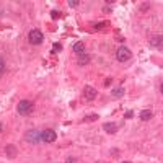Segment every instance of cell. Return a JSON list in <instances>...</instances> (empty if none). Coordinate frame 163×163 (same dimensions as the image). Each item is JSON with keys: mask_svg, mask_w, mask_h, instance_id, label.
<instances>
[{"mask_svg": "<svg viewBox=\"0 0 163 163\" xmlns=\"http://www.w3.org/2000/svg\"><path fill=\"white\" fill-rule=\"evenodd\" d=\"M18 113L21 114V116H28V114L33 113V109H34V104L31 103V101H28V99H23V101H20L18 103Z\"/></svg>", "mask_w": 163, "mask_h": 163, "instance_id": "1", "label": "cell"}, {"mask_svg": "<svg viewBox=\"0 0 163 163\" xmlns=\"http://www.w3.org/2000/svg\"><path fill=\"white\" fill-rule=\"evenodd\" d=\"M131 57H132V52H131V49H127L126 46H121L119 49L116 51V59L119 60V62H127Z\"/></svg>", "mask_w": 163, "mask_h": 163, "instance_id": "2", "label": "cell"}, {"mask_svg": "<svg viewBox=\"0 0 163 163\" xmlns=\"http://www.w3.org/2000/svg\"><path fill=\"white\" fill-rule=\"evenodd\" d=\"M28 39H29V43L31 44H41L43 43V39H44V36H43V33L39 31V29H33V31H29Z\"/></svg>", "mask_w": 163, "mask_h": 163, "instance_id": "3", "label": "cell"}, {"mask_svg": "<svg viewBox=\"0 0 163 163\" xmlns=\"http://www.w3.org/2000/svg\"><path fill=\"white\" fill-rule=\"evenodd\" d=\"M56 139H57V134H56V131H52V129H46V131L41 132V140L43 142L52 144V142H56Z\"/></svg>", "mask_w": 163, "mask_h": 163, "instance_id": "4", "label": "cell"}, {"mask_svg": "<svg viewBox=\"0 0 163 163\" xmlns=\"http://www.w3.org/2000/svg\"><path fill=\"white\" fill-rule=\"evenodd\" d=\"M26 140L28 142H33V144H38V142H41V132H38V131H29V132H26Z\"/></svg>", "mask_w": 163, "mask_h": 163, "instance_id": "5", "label": "cell"}, {"mask_svg": "<svg viewBox=\"0 0 163 163\" xmlns=\"http://www.w3.org/2000/svg\"><path fill=\"white\" fill-rule=\"evenodd\" d=\"M150 46L155 49H163V36H153L150 39Z\"/></svg>", "mask_w": 163, "mask_h": 163, "instance_id": "6", "label": "cell"}, {"mask_svg": "<svg viewBox=\"0 0 163 163\" xmlns=\"http://www.w3.org/2000/svg\"><path fill=\"white\" fill-rule=\"evenodd\" d=\"M95 96H96V90L93 88V87L87 85V87H85V98L92 101V99H95Z\"/></svg>", "mask_w": 163, "mask_h": 163, "instance_id": "7", "label": "cell"}, {"mask_svg": "<svg viewBox=\"0 0 163 163\" xmlns=\"http://www.w3.org/2000/svg\"><path fill=\"white\" fill-rule=\"evenodd\" d=\"M104 131H106L108 134H114V132L117 131V126L114 124V122H106V124H104Z\"/></svg>", "mask_w": 163, "mask_h": 163, "instance_id": "8", "label": "cell"}, {"mask_svg": "<svg viewBox=\"0 0 163 163\" xmlns=\"http://www.w3.org/2000/svg\"><path fill=\"white\" fill-rule=\"evenodd\" d=\"M74 51L77 54H83V52H85V44L80 43V41H78V43H75L74 44Z\"/></svg>", "mask_w": 163, "mask_h": 163, "instance_id": "9", "label": "cell"}, {"mask_svg": "<svg viewBox=\"0 0 163 163\" xmlns=\"http://www.w3.org/2000/svg\"><path fill=\"white\" fill-rule=\"evenodd\" d=\"M150 117H152V111H150V109H144L140 113V119L142 121H149Z\"/></svg>", "mask_w": 163, "mask_h": 163, "instance_id": "10", "label": "cell"}, {"mask_svg": "<svg viewBox=\"0 0 163 163\" xmlns=\"http://www.w3.org/2000/svg\"><path fill=\"white\" fill-rule=\"evenodd\" d=\"M122 95H124V88L117 87V88H114V90H113V96H114V98H121Z\"/></svg>", "mask_w": 163, "mask_h": 163, "instance_id": "11", "label": "cell"}, {"mask_svg": "<svg viewBox=\"0 0 163 163\" xmlns=\"http://www.w3.org/2000/svg\"><path fill=\"white\" fill-rule=\"evenodd\" d=\"M88 60H90V57L87 56V54H82V56H80V59H78V64H80V65H83V64H87Z\"/></svg>", "mask_w": 163, "mask_h": 163, "instance_id": "12", "label": "cell"}, {"mask_svg": "<svg viewBox=\"0 0 163 163\" xmlns=\"http://www.w3.org/2000/svg\"><path fill=\"white\" fill-rule=\"evenodd\" d=\"M15 153H16V152H15V147L13 145H8L7 147V155L8 157H15Z\"/></svg>", "mask_w": 163, "mask_h": 163, "instance_id": "13", "label": "cell"}, {"mask_svg": "<svg viewBox=\"0 0 163 163\" xmlns=\"http://www.w3.org/2000/svg\"><path fill=\"white\" fill-rule=\"evenodd\" d=\"M4 70H5V62H4V59L0 57V75L4 74Z\"/></svg>", "mask_w": 163, "mask_h": 163, "instance_id": "14", "label": "cell"}, {"mask_svg": "<svg viewBox=\"0 0 163 163\" xmlns=\"http://www.w3.org/2000/svg\"><path fill=\"white\" fill-rule=\"evenodd\" d=\"M69 5H70V7H77V5H78V0H70V2H69Z\"/></svg>", "mask_w": 163, "mask_h": 163, "instance_id": "15", "label": "cell"}, {"mask_svg": "<svg viewBox=\"0 0 163 163\" xmlns=\"http://www.w3.org/2000/svg\"><path fill=\"white\" fill-rule=\"evenodd\" d=\"M51 16H52V18H59L60 13H59V11H52V13H51Z\"/></svg>", "mask_w": 163, "mask_h": 163, "instance_id": "16", "label": "cell"}, {"mask_svg": "<svg viewBox=\"0 0 163 163\" xmlns=\"http://www.w3.org/2000/svg\"><path fill=\"white\" fill-rule=\"evenodd\" d=\"M54 51H60V44H54Z\"/></svg>", "mask_w": 163, "mask_h": 163, "instance_id": "17", "label": "cell"}, {"mask_svg": "<svg viewBox=\"0 0 163 163\" xmlns=\"http://www.w3.org/2000/svg\"><path fill=\"white\" fill-rule=\"evenodd\" d=\"M65 163H75V160L74 158H67V160H65Z\"/></svg>", "mask_w": 163, "mask_h": 163, "instance_id": "18", "label": "cell"}, {"mask_svg": "<svg viewBox=\"0 0 163 163\" xmlns=\"http://www.w3.org/2000/svg\"><path fill=\"white\" fill-rule=\"evenodd\" d=\"M160 92L163 93V83H162V85H160Z\"/></svg>", "mask_w": 163, "mask_h": 163, "instance_id": "19", "label": "cell"}, {"mask_svg": "<svg viewBox=\"0 0 163 163\" xmlns=\"http://www.w3.org/2000/svg\"><path fill=\"white\" fill-rule=\"evenodd\" d=\"M2 129H4V124H2V122H0V132H2Z\"/></svg>", "mask_w": 163, "mask_h": 163, "instance_id": "20", "label": "cell"}, {"mask_svg": "<svg viewBox=\"0 0 163 163\" xmlns=\"http://www.w3.org/2000/svg\"><path fill=\"white\" fill-rule=\"evenodd\" d=\"M122 163H131V162H122Z\"/></svg>", "mask_w": 163, "mask_h": 163, "instance_id": "21", "label": "cell"}]
</instances>
